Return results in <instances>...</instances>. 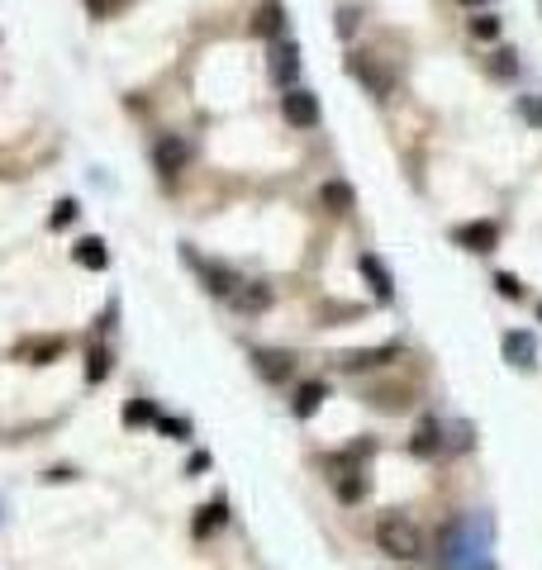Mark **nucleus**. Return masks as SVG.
I'll use <instances>...</instances> for the list:
<instances>
[{
    "label": "nucleus",
    "instance_id": "obj_1",
    "mask_svg": "<svg viewBox=\"0 0 542 570\" xmlns=\"http://www.w3.org/2000/svg\"><path fill=\"white\" fill-rule=\"evenodd\" d=\"M438 566L442 570H490V523H481V533H476V518L448 523L438 533Z\"/></svg>",
    "mask_w": 542,
    "mask_h": 570
},
{
    "label": "nucleus",
    "instance_id": "obj_2",
    "mask_svg": "<svg viewBox=\"0 0 542 570\" xmlns=\"http://www.w3.org/2000/svg\"><path fill=\"white\" fill-rule=\"evenodd\" d=\"M376 547L391 556V561H419L424 556V537H419V527H414L409 513H381L376 518Z\"/></svg>",
    "mask_w": 542,
    "mask_h": 570
},
{
    "label": "nucleus",
    "instance_id": "obj_3",
    "mask_svg": "<svg viewBox=\"0 0 542 570\" xmlns=\"http://www.w3.org/2000/svg\"><path fill=\"white\" fill-rule=\"evenodd\" d=\"M347 76L361 81L376 100H391V95H395V72L381 58H371V52H352V58H347Z\"/></svg>",
    "mask_w": 542,
    "mask_h": 570
},
{
    "label": "nucleus",
    "instance_id": "obj_4",
    "mask_svg": "<svg viewBox=\"0 0 542 570\" xmlns=\"http://www.w3.org/2000/svg\"><path fill=\"white\" fill-rule=\"evenodd\" d=\"M281 115L286 124H295V129H319V119H324V109H319V95L304 91V86H286L281 91Z\"/></svg>",
    "mask_w": 542,
    "mask_h": 570
},
{
    "label": "nucleus",
    "instance_id": "obj_5",
    "mask_svg": "<svg viewBox=\"0 0 542 570\" xmlns=\"http://www.w3.org/2000/svg\"><path fill=\"white\" fill-rule=\"evenodd\" d=\"M186 162H190V143H186V138H181V133H166V138H158V148H152V172L172 181V176H176Z\"/></svg>",
    "mask_w": 542,
    "mask_h": 570
},
{
    "label": "nucleus",
    "instance_id": "obj_6",
    "mask_svg": "<svg viewBox=\"0 0 542 570\" xmlns=\"http://www.w3.org/2000/svg\"><path fill=\"white\" fill-rule=\"evenodd\" d=\"M186 261H190V267H196L200 271V281H205V290H210V295H219V300H229L233 295V290H239L243 281H239V276H233L229 267H219V261H200L196 253H186Z\"/></svg>",
    "mask_w": 542,
    "mask_h": 570
},
{
    "label": "nucleus",
    "instance_id": "obj_7",
    "mask_svg": "<svg viewBox=\"0 0 542 570\" xmlns=\"http://www.w3.org/2000/svg\"><path fill=\"white\" fill-rule=\"evenodd\" d=\"M452 238L462 243L466 253H481L485 257V253H495V247H499V224H495V219H476V224H462Z\"/></svg>",
    "mask_w": 542,
    "mask_h": 570
},
{
    "label": "nucleus",
    "instance_id": "obj_8",
    "mask_svg": "<svg viewBox=\"0 0 542 570\" xmlns=\"http://www.w3.org/2000/svg\"><path fill=\"white\" fill-rule=\"evenodd\" d=\"M271 76H276V86H295V76H300V48L290 44V38H276L271 44Z\"/></svg>",
    "mask_w": 542,
    "mask_h": 570
},
{
    "label": "nucleus",
    "instance_id": "obj_9",
    "mask_svg": "<svg viewBox=\"0 0 542 570\" xmlns=\"http://www.w3.org/2000/svg\"><path fill=\"white\" fill-rule=\"evenodd\" d=\"M357 271L371 281V295H376L381 304H385V300H395V276H391V267H385V261H381L376 253H361V257H357Z\"/></svg>",
    "mask_w": 542,
    "mask_h": 570
},
{
    "label": "nucleus",
    "instance_id": "obj_10",
    "mask_svg": "<svg viewBox=\"0 0 542 570\" xmlns=\"http://www.w3.org/2000/svg\"><path fill=\"white\" fill-rule=\"evenodd\" d=\"M400 352H405L400 342H381V347H367V352H347L338 366L343 371H376V366H385V361H400Z\"/></svg>",
    "mask_w": 542,
    "mask_h": 570
},
{
    "label": "nucleus",
    "instance_id": "obj_11",
    "mask_svg": "<svg viewBox=\"0 0 542 570\" xmlns=\"http://www.w3.org/2000/svg\"><path fill=\"white\" fill-rule=\"evenodd\" d=\"M253 34L267 38V44L286 38V5H281V0H262L257 15H253Z\"/></svg>",
    "mask_w": 542,
    "mask_h": 570
},
{
    "label": "nucleus",
    "instance_id": "obj_12",
    "mask_svg": "<svg viewBox=\"0 0 542 570\" xmlns=\"http://www.w3.org/2000/svg\"><path fill=\"white\" fill-rule=\"evenodd\" d=\"M319 205H324L328 214H352L357 210V190L347 186V181H324V186H319Z\"/></svg>",
    "mask_w": 542,
    "mask_h": 570
},
{
    "label": "nucleus",
    "instance_id": "obj_13",
    "mask_svg": "<svg viewBox=\"0 0 542 570\" xmlns=\"http://www.w3.org/2000/svg\"><path fill=\"white\" fill-rule=\"evenodd\" d=\"M324 399H328V385L324 381H304L300 390H295V399H290V413H295V419H314V413L324 409Z\"/></svg>",
    "mask_w": 542,
    "mask_h": 570
},
{
    "label": "nucleus",
    "instance_id": "obj_14",
    "mask_svg": "<svg viewBox=\"0 0 542 570\" xmlns=\"http://www.w3.org/2000/svg\"><path fill=\"white\" fill-rule=\"evenodd\" d=\"M253 361H257L262 381H286V375L295 371V357H290V352H271V347H257Z\"/></svg>",
    "mask_w": 542,
    "mask_h": 570
},
{
    "label": "nucleus",
    "instance_id": "obj_15",
    "mask_svg": "<svg viewBox=\"0 0 542 570\" xmlns=\"http://www.w3.org/2000/svg\"><path fill=\"white\" fill-rule=\"evenodd\" d=\"M62 352H67L62 338H29V342H20V357L29 361V366H53Z\"/></svg>",
    "mask_w": 542,
    "mask_h": 570
},
{
    "label": "nucleus",
    "instance_id": "obj_16",
    "mask_svg": "<svg viewBox=\"0 0 542 570\" xmlns=\"http://www.w3.org/2000/svg\"><path fill=\"white\" fill-rule=\"evenodd\" d=\"M505 357H509V366L533 371V366H538V342H533V333H505Z\"/></svg>",
    "mask_w": 542,
    "mask_h": 570
},
{
    "label": "nucleus",
    "instance_id": "obj_17",
    "mask_svg": "<svg viewBox=\"0 0 542 570\" xmlns=\"http://www.w3.org/2000/svg\"><path fill=\"white\" fill-rule=\"evenodd\" d=\"M367 476H361V466H347V470H338V476H333V494L343 499V504H361V499H367Z\"/></svg>",
    "mask_w": 542,
    "mask_h": 570
},
{
    "label": "nucleus",
    "instance_id": "obj_18",
    "mask_svg": "<svg viewBox=\"0 0 542 570\" xmlns=\"http://www.w3.org/2000/svg\"><path fill=\"white\" fill-rule=\"evenodd\" d=\"M233 309H243V314H262V309H271V285H262V281H253V285H239L233 290Z\"/></svg>",
    "mask_w": 542,
    "mask_h": 570
},
{
    "label": "nucleus",
    "instance_id": "obj_19",
    "mask_svg": "<svg viewBox=\"0 0 542 570\" xmlns=\"http://www.w3.org/2000/svg\"><path fill=\"white\" fill-rule=\"evenodd\" d=\"M438 447H442V423L428 413V419L414 428V442H409V452L414 456H438Z\"/></svg>",
    "mask_w": 542,
    "mask_h": 570
},
{
    "label": "nucleus",
    "instance_id": "obj_20",
    "mask_svg": "<svg viewBox=\"0 0 542 570\" xmlns=\"http://www.w3.org/2000/svg\"><path fill=\"white\" fill-rule=\"evenodd\" d=\"M72 257H77V267H91V271H101L105 261H109V253H105L101 238H81V243L72 247Z\"/></svg>",
    "mask_w": 542,
    "mask_h": 570
},
{
    "label": "nucleus",
    "instance_id": "obj_21",
    "mask_svg": "<svg viewBox=\"0 0 542 570\" xmlns=\"http://www.w3.org/2000/svg\"><path fill=\"white\" fill-rule=\"evenodd\" d=\"M224 518H229V504H224V499H214V504H200V509H196V537L214 533V527H224Z\"/></svg>",
    "mask_w": 542,
    "mask_h": 570
},
{
    "label": "nucleus",
    "instance_id": "obj_22",
    "mask_svg": "<svg viewBox=\"0 0 542 570\" xmlns=\"http://www.w3.org/2000/svg\"><path fill=\"white\" fill-rule=\"evenodd\" d=\"M490 76L495 81H514V76H519V52H514V48L490 52Z\"/></svg>",
    "mask_w": 542,
    "mask_h": 570
},
{
    "label": "nucleus",
    "instance_id": "obj_23",
    "mask_svg": "<svg viewBox=\"0 0 542 570\" xmlns=\"http://www.w3.org/2000/svg\"><path fill=\"white\" fill-rule=\"evenodd\" d=\"M109 375V347H91L86 352V385H101Z\"/></svg>",
    "mask_w": 542,
    "mask_h": 570
},
{
    "label": "nucleus",
    "instance_id": "obj_24",
    "mask_svg": "<svg viewBox=\"0 0 542 570\" xmlns=\"http://www.w3.org/2000/svg\"><path fill=\"white\" fill-rule=\"evenodd\" d=\"M466 29H471V38H481V44H495L499 38V15H476Z\"/></svg>",
    "mask_w": 542,
    "mask_h": 570
},
{
    "label": "nucleus",
    "instance_id": "obj_25",
    "mask_svg": "<svg viewBox=\"0 0 542 570\" xmlns=\"http://www.w3.org/2000/svg\"><path fill=\"white\" fill-rule=\"evenodd\" d=\"M124 423H158V409L148 405V399H133V405H124Z\"/></svg>",
    "mask_w": 542,
    "mask_h": 570
},
{
    "label": "nucleus",
    "instance_id": "obj_26",
    "mask_svg": "<svg viewBox=\"0 0 542 570\" xmlns=\"http://www.w3.org/2000/svg\"><path fill=\"white\" fill-rule=\"evenodd\" d=\"M495 290H499L505 300H523V281H519L514 271H495Z\"/></svg>",
    "mask_w": 542,
    "mask_h": 570
},
{
    "label": "nucleus",
    "instance_id": "obj_27",
    "mask_svg": "<svg viewBox=\"0 0 542 570\" xmlns=\"http://www.w3.org/2000/svg\"><path fill=\"white\" fill-rule=\"evenodd\" d=\"M77 214H81V210H77V200H62L58 210L48 214V224H53V229H67V224H77Z\"/></svg>",
    "mask_w": 542,
    "mask_h": 570
},
{
    "label": "nucleus",
    "instance_id": "obj_28",
    "mask_svg": "<svg viewBox=\"0 0 542 570\" xmlns=\"http://www.w3.org/2000/svg\"><path fill=\"white\" fill-rule=\"evenodd\" d=\"M86 10H91V20H115L124 10V0H86Z\"/></svg>",
    "mask_w": 542,
    "mask_h": 570
},
{
    "label": "nucleus",
    "instance_id": "obj_29",
    "mask_svg": "<svg viewBox=\"0 0 542 570\" xmlns=\"http://www.w3.org/2000/svg\"><path fill=\"white\" fill-rule=\"evenodd\" d=\"M357 20H361V10L343 5V10H338V34H343V38H352V34H357Z\"/></svg>",
    "mask_w": 542,
    "mask_h": 570
},
{
    "label": "nucleus",
    "instance_id": "obj_30",
    "mask_svg": "<svg viewBox=\"0 0 542 570\" xmlns=\"http://www.w3.org/2000/svg\"><path fill=\"white\" fill-rule=\"evenodd\" d=\"M158 433H166V438H190V423L186 419H158Z\"/></svg>",
    "mask_w": 542,
    "mask_h": 570
},
{
    "label": "nucleus",
    "instance_id": "obj_31",
    "mask_svg": "<svg viewBox=\"0 0 542 570\" xmlns=\"http://www.w3.org/2000/svg\"><path fill=\"white\" fill-rule=\"evenodd\" d=\"M205 466H210V456H205V452H196V456H190V466H186V470L196 476V470H205Z\"/></svg>",
    "mask_w": 542,
    "mask_h": 570
},
{
    "label": "nucleus",
    "instance_id": "obj_32",
    "mask_svg": "<svg viewBox=\"0 0 542 570\" xmlns=\"http://www.w3.org/2000/svg\"><path fill=\"white\" fill-rule=\"evenodd\" d=\"M462 5H466V10H476V5H490V0H462Z\"/></svg>",
    "mask_w": 542,
    "mask_h": 570
},
{
    "label": "nucleus",
    "instance_id": "obj_33",
    "mask_svg": "<svg viewBox=\"0 0 542 570\" xmlns=\"http://www.w3.org/2000/svg\"><path fill=\"white\" fill-rule=\"evenodd\" d=\"M538 318H542V304H538Z\"/></svg>",
    "mask_w": 542,
    "mask_h": 570
},
{
    "label": "nucleus",
    "instance_id": "obj_34",
    "mask_svg": "<svg viewBox=\"0 0 542 570\" xmlns=\"http://www.w3.org/2000/svg\"><path fill=\"white\" fill-rule=\"evenodd\" d=\"M538 119H542V109H538Z\"/></svg>",
    "mask_w": 542,
    "mask_h": 570
}]
</instances>
